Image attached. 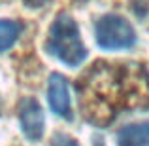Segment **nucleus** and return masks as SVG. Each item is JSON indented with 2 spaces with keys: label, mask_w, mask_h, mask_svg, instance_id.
Returning <instances> with one entry per match:
<instances>
[{
  "label": "nucleus",
  "mask_w": 149,
  "mask_h": 146,
  "mask_svg": "<svg viewBox=\"0 0 149 146\" xmlns=\"http://www.w3.org/2000/svg\"><path fill=\"white\" fill-rule=\"evenodd\" d=\"M119 146H149V121L128 123L117 133Z\"/></svg>",
  "instance_id": "obj_6"
},
{
  "label": "nucleus",
  "mask_w": 149,
  "mask_h": 146,
  "mask_svg": "<svg viewBox=\"0 0 149 146\" xmlns=\"http://www.w3.org/2000/svg\"><path fill=\"white\" fill-rule=\"evenodd\" d=\"M23 25L11 19H0V51H8L21 36Z\"/></svg>",
  "instance_id": "obj_7"
},
{
  "label": "nucleus",
  "mask_w": 149,
  "mask_h": 146,
  "mask_svg": "<svg viewBox=\"0 0 149 146\" xmlns=\"http://www.w3.org/2000/svg\"><path fill=\"white\" fill-rule=\"evenodd\" d=\"M47 99L49 106L57 116L64 120H72V104H70V93H68V82L62 74H51L49 85H47Z\"/></svg>",
  "instance_id": "obj_5"
},
{
  "label": "nucleus",
  "mask_w": 149,
  "mask_h": 146,
  "mask_svg": "<svg viewBox=\"0 0 149 146\" xmlns=\"http://www.w3.org/2000/svg\"><path fill=\"white\" fill-rule=\"evenodd\" d=\"M45 49L70 68H76L87 59V48L83 46L76 21L70 15L61 13L53 21L45 40Z\"/></svg>",
  "instance_id": "obj_2"
},
{
  "label": "nucleus",
  "mask_w": 149,
  "mask_h": 146,
  "mask_svg": "<svg viewBox=\"0 0 149 146\" xmlns=\"http://www.w3.org/2000/svg\"><path fill=\"white\" fill-rule=\"evenodd\" d=\"M19 121L25 137L32 142L40 140L44 137V127H45V116L42 110L40 102L34 97H26L21 101L19 106Z\"/></svg>",
  "instance_id": "obj_4"
},
{
  "label": "nucleus",
  "mask_w": 149,
  "mask_h": 146,
  "mask_svg": "<svg viewBox=\"0 0 149 146\" xmlns=\"http://www.w3.org/2000/svg\"><path fill=\"white\" fill-rule=\"evenodd\" d=\"M138 76H140V68L130 70L123 65H104V68L93 70L91 78L85 80L87 84H83V87H81L83 89V108L100 101L108 93L109 97L102 102V106L95 112L91 121L100 125L109 123L121 110L128 108L132 101L130 82H134Z\"/></svg>",
  "instance_id": "obj_1"
},
{
  "label": "nucleus",
  "mask_w": 149,
  "mask_h": 146,
  "mask_svg": "<svg viewBox=\"0 0 149 146\" xmlns=\"http://www.w3.org/2000/svg\"><path fill=\"white\" fill-rule=\"evenodd\" d=\"M53 146H77V142L72 139V137H68V135H55V139H53Z\"/></svg>",
  "instance_id": "obj_8"
},
{
  "label": "nucleus",
  "mask_w": 149,
  "mask_h": 146,
  "mask_svg": "<svg viewBox=\"0 0 149 146\" xmlns=\"http://www.w3.org/2000/svg\"><path fill=\"white\" fill-rule=\"evenodd\" d=\"M95 36L100 48L108 51L128 49L136 44V32L132 25L117 13L104 15L96 21Z\"/></svg>",
  "instance_id": "obj_3"
},
{
  "label": "nucleus",
  "mask_w": 149,
  "mask_h": 146,
  "mask_svg": "<svg viewBox=\"0 0 149 146\" xmlns=\"http://www.w3.org/2000/svg\"><path fill=\"white\" fill-rule=\"evenodd\" d=\"M45 2H47V0H25V4L29 8H42Z\"/></svg>",
  "instance_id": "obj_9"
}]
</instances>
